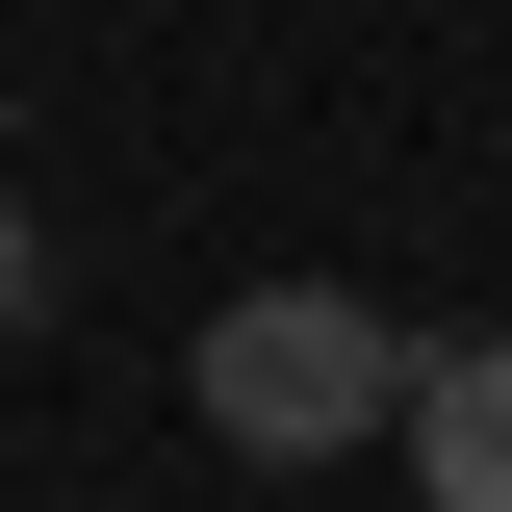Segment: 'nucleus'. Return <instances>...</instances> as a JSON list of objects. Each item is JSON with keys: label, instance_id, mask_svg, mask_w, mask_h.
<instances>
[{"label": "nucleus", "instance_id": "f257e3e1", "mask_svg": "<svg viewBox=\"0 0 512 512\" xmlns=\"http://www.w3.org/2000/svg\"><path fill=\"white\" fill-rule=\"evenodd\" d=\"M205 436H231V461H359V436H410V333H384L359 282H256V308H205Z\"/></svg>", "mask_w": 512, "mask_h": 512}, {"label": "nucleus", "instance_id": "f03ea898", "mask_svg": "<svg viewBox=\"0 0 512 512\" xmlns=\"http://www.w3.org/2000/svg\"><path fill=\"white\" fill-rule=\"evenodd\" d=\"M410 487H436V512H512V333L410 359Z\"/></svg>", "mask_w": 512, "mask_h": 512}]
</instances>
